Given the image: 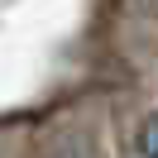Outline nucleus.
<instances>
[{
    "instance_id": "f257e3e1",
    "label": "nucleus",
    "mask_w": 158,
    "mask_h": 158,
    "mask_svg": "<svg viewBox=\"0 0 158 158\" xmlns=\"http://www.w3.org/2000/svg\"><path fill=\"white\" fill-rule=\"evenodd\" d=\"M139 153H144V158H158V115H148L144 134H139Z\"/></svg>"
}]
</instances>
